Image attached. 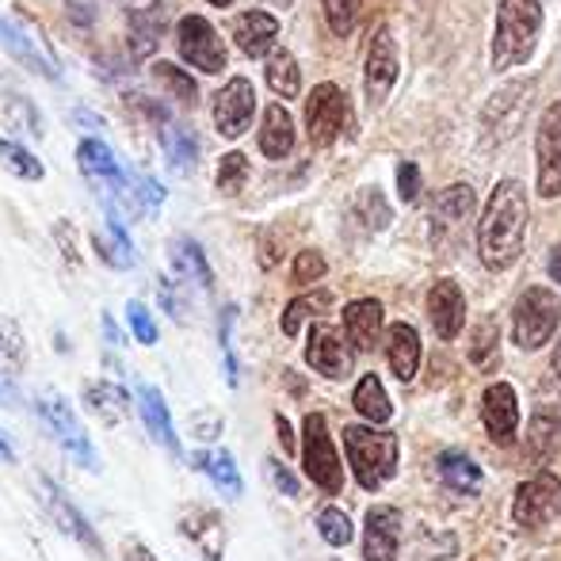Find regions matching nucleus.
Listing matches in <instances>:
<instances>
[{
  "label": "nucleus",
  "instance_id": "1",
  "mask_svg": "<svg viewBox=\"0 0 561 561\" xmlns=\"http://www.w3.org/2000/svg\"><path fill=\"white\" fill-rule=\"evenodd\" d=\"M527 222H531V210H527V187L516 176L501 180L489 195L485 210H481L478 222V252L481 264L489 272H508L512 264L524 252Z\"/></svg>",
  "mask_w": 561,
  "mask_h": 561
},
{
  "label": "nucleus",
  "instance_id": "2",
  "mask_svg": "<svg viewBox=\"0 0 561 561\" xmlns=\"http://www.w3.org/2000/svg\"><path fill=\"white\" fill-rule=\"evenodd\" d=\"M539 31H542V0H501L489 66L496 73H504L512 66H524L535 54V46H539Z\"/></svg>",
  "mask_w": 561,
  "mask_h": 561
},
{
  "label": "nucleus",
  "instance_id": "3",
  "mask_svg": "<svg viewBox=\"0 0 561 561\" xmlns=\"http://www.w3.org/2000/svg\"><path fill=\"white\" fill-rule=\"evenodd\" d=\"M344 450L347 462L355 470V481H359L367 493H378L386 481L398 473V455L401 444L393 432H378V428H363V424H347L344 428Z\"/></svg>",
  "mask_w": 561,
  "mask_h": 561
},
{
  "label": "nucleus",
  "instance_id": "4",
  "mask_svg": "<svg viewBox=\"0 0 561 561\" xmlns=\"http://www.w3.org/2000/svg\"><path fill=\"white\" fill-rule=\"evenodd\" d=\"M77 164L89 176L92 192L107 203V215H115V207H134V172H126L115 161V153L100 138H84L77 146Z\"/></svg>",
  "mask_w": 561,
  "mask_h": 561
},
{
  "label": "nucleus",
  "instance_id": "5",
  "mask_svg": "<svg viewBox=\"0 0 561 561\" xmlns=\"http://www.w3.org/2000/svg\"><path fill=\"white\" fill-rule=\"evenodd\" d=\"M561 325V298L550 287H527L512 310V336L524 352H539Z\"/></svg>",
  "mask_w": 561,
  "mask_h": 561
},
{
  "label": "nucleus",
  "instance_id": "6",
  "mask_svg": "<svg viewBox=\"0 0 561 561\" xmlns=\"http://www.w3.org/2000/svg\"><path fill=\"white\" fill-rule=\"evenodd\" d=\"M302 466L321 493L336 496L344 489V466H340L333 436H329V424L321 413H310L302 421Z\"/></svg>",
  "mask_w": 561,
  "mask_h": 561
},
{
  "label": "nucleus",
  "instance_id": "7",
  "mask_svg": "<svg viewBox=\"0 0 561 561\" xmlns=\"http://www.w3.org/2000/svg\"><path fill=\"white\" fill-rule=\"evenodd\" d=\"M35 409H38V416L46 421V428L54 432V439H58L61 447L69 450V455L77 458L81 466H89V470H100V455H96V447H92V439L84 436V428H81V421H77V413H73V405H69L61 393H38V401H35Z\"/></svg>",
  "mask_w": 561,
  "mask_h": 561
},
{
  "label": "nucleus",
  "instance_id": "8",
  "mask_svg": "<svg viewBox=\"0 0 561 561\" xmlns=\"http://www.w3.org/2000/svg\"><path fill=\"white\" fill-rule=\"evenodd\" d=\"M561 512V478L550 470H539L535 478H527L516 489V501H512V519L524 531H539L547 527Z\"/></svg>",
  "mask_w": 561,
  "mask_h": 561
},
{
  "label": "nucleus",
  "instance_id": "9",
  "mask_svg": "<svg viewBox=\"0 0 561 561\" xmlns=\"http://www.w3.org/2000/svg\"><path fill=\"white\" fill-rule=\"evenodd\" d=\"M347 96L344 89L333 81L318 84V89L310 92V100H306V130H310V141L318 149L333 146L340 138V130L347 126Z\"/></svg>",
  "mask_w": 561,
  "mask_h": 561
},
{
  "label": "nucleus",
  "instance_id": "10",
  "mask_svg": "<svg viewBox=\"0 0 561 561\" xmlns=\"http://www.w3.org/2000/svg\"><path fill=\"white\" fill-rule=\"evenodd\" d=\"M176 43H180V58L187 66L203 69V73H222L226 69V46L218 38L215 23H207L203 15H184L176 23Z\"/></svg>",
  "mask_w": 561,
  "mask_h": 561
},
{
  "label": "nucleus",
  "instance_id": "11",
  "mask_svg": "<svg viewBox=\"0 0 561 561\" xmlns=\"http://www.w3.org/2000/svg\"><path fill=\"white\" fill-rule=\"evenodd\" d=\"M398 69H401L398 38H393V31L382 23V27L370 35L367 66H363V84H367V100H370V104H382V100L390 96V89L398 84Z\"/></svg>",
  "mask_w": 561,
  "mask_h": 561
},
{
  "label": "nucleus",
  "instance_id": "12",
  "mask_svg": "<svg viewBox=\"0 0 561 561\" xmlns=\"http://www.w3.org/2000/svg\"><path fill=\"white\" fill-rule=\"evenodd\" d=\"M531 100H535L531 81H508L493 100H489L485 112H481V126H485V134H496V141L512 138V134L519 130V123H524Z\"/></svg>",
  "mask_w": 561,
  "mask_h": 561
},
{
  "label": "nucleus",
  "instance_id": "13",
  "mask_svg": "<svg viewBox=\"0 0 561 561\" xmlns=\"http://www.w3.org/2000/svg\"><path fill=\"white\" fill-rule=\"evenodd\" d=\"M535 157H539V195L558 199L561 195V100L547 107L535 134Z\"/></svg>",
  "mask_w": 561,
  "mask_h": 561
},
{
  "label": "nucleus",
  "instance_id": "14",
  "mask_svg": "<svg viewBox=\"0 0 561 561\" xmlns=\"http://www.w3.org/2000/svg\"><path fill=\"white\" fill-rule=\"evenodd\" d=\"M252 115H256V92L244 77H233L229 84H222L215 96V126L222 138H241L252 126Z\"/></svg>",
  "mask_w": 561,
  "mask_h": 561
},
{
  "label": "nucleus",
  "instance_id": "15",
  "mask_svg": "<svg viewBox=\"0 0 561 561\" xmlns=\"http://www.w3.org/2000/svg\"><path fill=\"white\" fill-rule=\"evenodd\" d=\"M401 547V508L375 504L363 524V558L367 561H398Z\"/></svg>",
  "mask_w": 561,
  "mask_h": 561
},
{
  "label": "nucleus",
  "instance_id": "16",
  "mask_svg": "<svg viewBox=\"0 0 561 561\" xmlns=\"http://www.w3.org/2000/svg\"><path fill=\"white\" fill-rule=\"evenodd\" d=\"M481 421L485 432L493 436V444L508 447L519 432V398L508 382H493L481 398Z\"/></svg>",
  "mask_w": 561,
  "mask_h": 561
},
{
  "label": "nucleus",
  "instance_id": "17",
  "mask_svg": "<svg viewBox=\"0 0 561 561\" xmlns=\"http://www.w3.org/2000/svg\"><path fill=\"white\" fill-rule=\"evenodd\" d=\"M306 363L325 378H347L352 370V352H347L344 336L333 325H313L310 344H306Z\"/></svg>",
  "mask_w": 561,
  "mask_h": 561
},
{
  "label": "nucleus",
  "instance_id": "18",
  "mask_svg": "<svg viewBox=\"0 0 561 561\" xmlns=\"http://www.w3.org/2000/svg\"><path fill=\"white\" fill-rule=\"evenodd\" d=\"M428 318L439 340H455L466 325V298L455 279H439L428 290Z\"/></svg>",
  "mask_w": 561,
  "mask_h": 561
},
{
  "label": "nucleus",
  "instance_id": "19",
  "mask_svg": "<svg viewBox=\"0 0 561 561\" xmlns=\"http://www.w3.org/2000/svg\"><path fill=\"white\" fill-rule=\"evenodd\" d=\"M43 489H46V504H50V512H54V524H58L66 535H73L81 547H89L92 554H104V542H100V535L92 531V524L81 516V508H77V504L66 496V489L54 485L50 478H43Z\"/></svg>",
  "mask_w": 561,
  "mask_h": 561
},
{
  "label": "nucleus",
  "instance_id": "20",
  "mask_svg": "<svg viewBox=\"0 0 561 561\" xmlns=\"http://www.w3.org/2000/svg\"><path fill=\"white\" fill-rule=\"evenodd\" d=\"M275 38H279V20L267 15V12H260V8L241 12L233 20V43L244 58H260V54H267L275 46Z\"/></svg>",
  "mask_w": 561,
  "mask_h": 561
},
{
  "label": "nucleus",
  "instance_id": "21",
  "mask_svg": "<svg viewBox=\"0 0 561 561\" xmlns=\"http://www.w3.org/2000/svg\"><path fill=\"white\" fill-rule=\"evenodd\" d=\"M344 336L355 352H370L382 336V302L378 298H355L344 306Z\"/></svg>",
  "mask_w": 561,
  "mask_h": 561
},
{
  "label": "nucleus",
  "instance_id": "22",
  "mask_svg": "<svg viewBox=\"0 0 561 561\" xmlns=\"http://www.w3.org/2000/svg\"><path fill=\"white\" fill-rule=\"evenodd\" d=\"M473 207H478V199H473L470 184L444 187V192L436 195V203H432V229H436L439 237L455 233V229H462L473 218Z\"/></svg>",
  "mask_w": 561,
  "mask_h": 561
},
{
  "label": "nucleus",
  "instance_id": "23",
  "mask_svg": "<svg viewBox=\"0 0 561 561\" xmlns=\"http://www.w3.org/2000/svg\"><path fill=\"white\" fill-rule=\"evenodd\" d=\"M386 359H390V370L398 382H413L416 367H421V333H416L409 321H398L386 333Z\"/></svg>",
  "mask_w": 561,
  "mask_h": 561
},
{
  "label": "nucleus",
  "instance_id": "24",
  "mask_svg": "<svg viewBox=\"0 0 561 561\" xmlns=\"http://www.w3.org/2000/svg\"><path fill=\"white\" fill-rule=\"evenodd\" d=\"M161 149L164 161H169L172 172H192L195 161H199V138L192 134V126L180 123V118H161Z\"/></svg>",
  "mask_w": 561,
  "mask_h": 561
},
{
  "label": "nucleus",
  "instance_id": "25",
  "mask_svg": "<svg viewBox=\"0 0 561 561\" xmlns=\"http://www.w3.org/2000/svg\"><path fill=\"white\" fill-rule=\"evenodd\" d=\"M138 413H141V421H146L149 436H153L164 450L180 455V436H176V428H172L169 405H164V398H161L157 386H146V382L138 386Z\"/></svg>",
  "mask_w": 561,
  "mask_h": 561
},
{
  "label": "nucleus",
  "instance_id": "26",
  "mask_svg": "<svg viewBox=\"0 0 561 561\" xmlns=\"http://www.w3.org/2000/svg\"><path fill=\"white\" fill-rule=\"evenodd\" d=\"M290 149H295V118L283 104H272L260 123V153L267 161H283V157H290Z\"/></svg>",
  "mask_w": 561,
  "mask_h": 561
},
{
  "label": "nucleus",
  "instance_id": "27",
  "mask_svg": "<svg viewBox=\"0 0 561 561\" xmlns=\"http://www.w3.org/2000/svg\"><path fill=\"white\" fill-rule=\"evenodd\" d=\"M439 466V478H444V485L450 493L458 496H478L481 485H485V478H481V466L473 462L466 450H444V455L436 458Z\"/></svg>",
  "mask_w": 561,
  "mask_h": 561
},
{
  "label": "nucleus",
  "instance_id": "28",
  "mask_svg": "<svg viewBox=\"0 0 561 561\" xmlns=\"http://www.w3.org/2000/svg\"><path fill=\"white\" fill-rule=\"evenodd\" d=\"M561 444V413L558 409H539L527 424V455L535 462H550V455Z\"/></svg>",
  "mask_w": 561,
  "mask_h": 561
},
{
  "label": "nucleus",
  "instance_id": "29",
  "mask_svg": "<svg viewBox=\"0 0 561 561\" xmlns=\"http://www.w3.org/2000/svg\"><path fill=\"white\" fill-rule=\"evenodd\" d=\"M352 405L370 428H375V424H386L393 416V405H390V398H386V386L378 375L359 378V386H355V393H352Z\"/></svg>",
  "mask_w": 561,
  "mask_h": 561
},
{
  "label": "nucleus",
  "instance_id": "30",
  "mask_svg": "<svg viewBox=\"0 0 561 561\" xmlns=\"http://www.w3.org/2000/svg\"><path fill=\"white\" fill-rule=\"evenodd\" d=\"M130 398H126V390H118L115 382H89L84 386V409L89 413H96L104 424H123L126 413H130Z\"/></svg>",
  "mask_w": 561,
  "mask_h": 561
},
{
  "label": "nucleus",
  "instance_id": "31",
  "mask_svg": "<svg viewBox=\"0 0 561 561\" xmlns=\"http://www.w3.org/2000/svg\"><path fill=\"white\" fill-rule=\"evenodd\" d=\"M466 355L478 370H493L501 363V325L493 318H481L470 333V344H466Z\"/></svg>",
  "mask_w": 561,
  "mask_h": 561
},
{
  "label": "nucleus",
  "instance_id": "32",
  "mask_svg": "<svg viewBox=\"0 0 561 561\" xmlns=\"http://www.w3.org/2000/svg\"><path fill=\"white\" fill-rule=\"evenodd\" d=\"M264 77H267V84H272V92H279L283 100L298 96V89H302V69H298V61H295V54H290V50H272V54H267Z\"/></svg>",
  "mask_w": 561,
  "mask_h": 561
},
{
  "label": "nucleus",
  "instance_id": "33",
  "mask_svg": "<svg viewBox=\"0 0 561 561\" xmlns=\"http://www.w3.org/2000/svg\"><path fill=\"white\" fill-rule=\"evenodd\" d=\"M172 267H176L180 279H192V283H199V287H210V283H215L207 256H203V249L192 241V237H180V241L172 244Z\"/></svg>",
  "mask_w": 561,
  "mask_h": 561
},
{
  "label": "nucleus",
  "instance_id": "34",
  "mask_svg": "<svg viewBox=\"0 0 561 561\" xmlns=\"http://www.w3.org/2000/svg\"><path fill=\"white\" fill-rule=\"evenodd\" d=\"M195 466H199L203 473H210L215 485L222 489L226 496L244 493V481H241V473H237L233 455H229V450H218V455H195Z\"/></svg>",
  "mask_w": 561,
  "mask_h": 561
},
{
  "label": "nucleus",
  "instance_id": "35",
  "mask_svg": "<svg viewBox=\"0 0 561 561\" xmlns=\"http://www.w3.org/2000/svg\"><path fill=\"white\" fill-rule=\"evenodd\" d=\"M329 306H333V295L329 290H318V295H302V298H295V302L283 310V333L287 336H298L302 333V325L310 318H318V313H325Z\"/></svg>",
  "mask_w": 561,
  "mask_h": 561
},
{
  "label": "nucleus",
  "instance_id": "36",
  "mask_svg": "<svg viewBox=\"0 0 561 561\" xmlns=\"http://www.w3.org/2000/svg\"><path fill=\"white\" fill-rule=\"evenodd\" d=\"M0 35H4V43L12 46V54L23 61V66H31L35 73H43V77H58V66H50V61H46L43 54H38V46L31 43V38L23 35V31L15 27V23L0 20Z\"/></svg>",
  "mask_w": 561,
  "mask_h": 561
},
{
  "label": "nucleus",
  "instance_id": "37",
  "mask_svg": "<svg viewBox=\"0 0 561 561\" xmlns=\"http://www.w3.org/2000/svg\"><path fill=\"white\" fill-rule=\"evenodd\" d=\"M0 164H4L12 176H20V180H43V161H38L31 149H23V146H15V141H8V138H0Z\"/></svg>",
  "mask_w": 561,
  "mask_h": 561
},
{
  "label": "nucleus",
  "instance_id": "38",
  "mask_svg": "<svg viewBox=\"0 0 561 561\" xmlns=\"http://www.w3.org/2000/svg\"><path fill=\"white\" fill-rule=\"evenodd\" d=\"M100 249H104L107 264L134 267V244H130V237H126L123 218H118V215H107V237L100 241Z\"/></svg>",
  "mask_w": 561,
  "mask_h": 561
},
{
  "label": "nucleus",
  "instance_id": "39",
  "mask_svg": "<svg viewBox=\"0 0 561 561\" xmlns=\"http://www.w3.org/2000/svg\"><path fill=\"white\" fill-rule=\"evenodd\" d=\"M355 215L367 229H386L390 226V203H386V195L378 187H363L355 195Z\"/></svg>",
  "mask_w": 561,
  "mask_h": 561
},
{
  "label": "nucleus",
  "instance_id": "40",
  "mask_svg": "<svg viewBox=\"0 0 561 561\" xmlns=\"http://www.w3.org/2000/svg\"><path fill=\"white\" fill-rule=\"evenodd\" d=\"M244 184H249V157H244L241 149H233V153H226L222 161H218V192L237 195Z\"/></svg>",
  "mask_w": 561,
  "mask_h": 561
},
{
  "label": "nucleus",
  "instance_id": "41",
  "mask_svg": "<svg viewBox=\"0 0 561 561\" xmlns=\"http://www.w3.org/2000/svg\"><path fill=\"white\" fill-rule=\"evenodd\" d=\"M318 535L329 542V547L340 550V547H347V542L355 539V527L340 508H321L318 512Z\"/></svg>",
  "mask_w": 561,
  "mask_h": 561
},
{
  "label": "nucleus",
  "instance_id": "42",
  "mask_svg": "<svg viewBox=\"0 0 561 561\" xmlns=\"http://www.w3.org/2000/svg\"><path fill=\"white\" fill-rule=\"evenodd\" d=\"M153 77H157V81H164V92H169V96H176L180 104H195V96H199V89H195L192 77H187L184 69L169 66V61L153 66Z\"/></svg>",
  "mask_w": 561,
  "mask_h": 561
},
{
  "label": "nucleus",
  "instance_id": "43",
  "mask_svg": "<svg viewBox=\"0 0 561 561\" xmlns=\"http://www.w3.org/2000/svg\"><path fill=\"white\" fill-rule=\"evenodd\" d=\"M321 8H325L333 35H352L355 20H359V0H321Z\"/></svg>",
  "mask_w": 561,
  "mask_h": 561
},
{
  "label": "nucleus",
  "instance_id": "44",
  "mask_svg": "<svg viewBox=\"0 0 561 561\" xmlns=\"http://www.w3.org/2000/svg\"><path fill=\"white\" fill-rule=\"evenodd\" d=\"M325 272H329L325 256H321L318 249H306V252H298V256H295V272H290V279H295L298 287H310V283H318Z\"/></svg>",
  "mask_w": 561,
  "mask_h": 561
},
{
  "label": "nucleus",
  "instance_id": "45",
  "mask_svg": "<svg viewBox=\"0 0 561 561\" xmlns=\"http://www.w3.org/2000/svg\"><path fill=\"white\" fill-rule=\"evenodd\" d=\"M126 321H130V333L138 344H157V325H153V313L146 310L141 302L126 306Z\"/></svg>",
  "mask_w": 561,
  "mask_h": 561
},
{
  "label": "nucleus",
  "instance_id": "46",
  "mask_svg": "<svg viewBox=\"0 0 561 561\" xmlns=\"http://www.w3.org/2000/svg\"><path fill=\"white\" fill-rule=\"evenodd\" d=\"M264 466H267V478L275 481V489H279L283 496H298V489H302V485H298V478L279 462V458H267Z\"/></svg>",
  "mask_w": 561,
  "mask_h": 561
},
{
  "label": "nucleus",
  "instance_id": "47",
  "mask_svg": "<svg viewBox=\"0 0 561 561\" xmlns=\"http://www.w3.org/2000/svg\"><path fill=\"white\" fill-rule=\"evenodd\" d=\"M398 192H401V199H405V203H413L416 195H421V169H416L413 161L398 169Z\"/></svg>",
  "mask_w": 561,
  "mask_h": 561
},
{
  "label": "nucleus",
  "instance_id": "48",
  "mask_svg": "<svg viewBox=\"0 0 561 561\" xmlns=\"http://www.w3.org/2000/svg\"><path fill=\"white\" fill-rule=\"evenodd\" d=\"M54 233H58V241H61V249H66L69 264H77V249H73V222H58V226H54Z\"/></svg>",
  "mask_w": 561,
  "mask_h": 561
},
{
  "label": "nucleus",
  "instance_id": "49",
  "mask_svg": "<svg viewBox=\"0 0 561 561\" xmlns=\"http://www.w3.org/2000/svg\"><path fill=\"white\" fill-rule=\"evenodd\" d=\"M20 401V393H15V386L8 382L4 375H0V405H15Z\"/></svg>",
  "mask_w": 561,
  "mask_h": 561
},
{
  "label": "nucleus",
  "instance_id": "50",
  "mask_svg": "<svg viewBox=\"0 0 561 561\" xmlns=\"http://www.w3.org/2000/svg\"><path fill=\"white\" fill-rule=\"evenodd\" d=\"M275 428H279V439H283V450H295V439H290V424L283 416H275Z\"/></svg>",
  "mask_w": 561,
  "mask_h": 561
},
{
  "label": "nucleus",
  "instance_id": "51",
  "mask_svg": "<svg viewBox=\"0 0 561 561\" xmlns=\"http://www.w3.org/2000/svg\"><path fill=\"white\" fill-rule=\"evenodd\" d=\"M550 275H554V283H561V244H554V249H550Z\"/></svg>",
  "mask_w": 561,
  "mask_h": 561
},
{
  "label": "nucleus",
  "instance_id": "52",
  "mask_svg": "<svg viewBox=\"0 0 561 561\" xmlns=\"http://www.w3.org/2000/svg\"><path fill=\"white\" fill-rule=\"evenodd\" d=\"M0 462H15V450H12V444L4 439V432H0Z\"/></svg>",
  "mask_w": 561,
  "mask_h": 561
},
{
  "label": "nucleus",
  "instance_id": "53",
  "mask_svg": "<svg viewBox=\"0 0 561 561\" xmlns=\"http://www.w3.org/2000/svg\"><path fill=\"white\" fill-rule=\"evenodd\" d=\"M554 375L561 378V340H558V347H554Z\"/></svg>",
  "mask_w": 561,
  "mask_h": 561
},
{
  "label": "nucleus",
  "instance_id": "54",
  "mask_svg": "<svg viewBox=\"0 0 561 561\" xmlns=\"http://www.w3.org/2000/svg\"><path fill=\"white\" fill-rule=\"evenodd\" d=\"M207 4H215V8H229L233 0H207Z\"/></svg>",
  "mask_w": 561,
  "mask_h": 561
},
{
  "label": "nucleus",
  "instance_id": "55",
  "mask_svg": "<svg viewBox=\"0 0 561 561\" xmlns=\"http://www.w3.org/2000/svg\"><path fill=\"white\" fill-rule=\"evenodd\" d=\"M138 558H141V561H157L153 554H149V550H138Z\"/></svg>",
  "mask_w": 561,
  "mask_h": 561
},
{
  "label": "nucleus",
  "instance_id": "56",
  "mask_svg": "<svg viewBox=\"0 0 561 561\" xmlns=\"http://www.w3.org/2000/svg\"><path fill=\"white\" fill-rule=\"evenodd\" d=\"M275 4H279V8H287V4H295V0H275Z\"/></svg>",
  "mask_w": 561,
  "mask_h": 561
}]
</instances>
